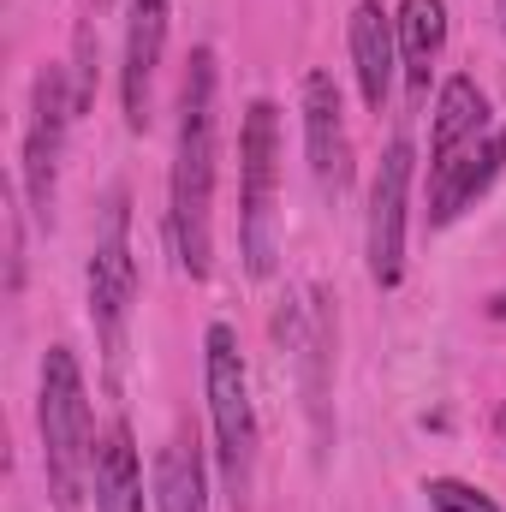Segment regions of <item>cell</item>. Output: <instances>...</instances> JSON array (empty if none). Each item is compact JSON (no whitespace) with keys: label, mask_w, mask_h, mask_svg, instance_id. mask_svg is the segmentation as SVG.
<instances>
[{"label":"cell","mask_w":506,"mask_h":512,"mask_svg":"<svg viewBox=\"0 0 506 512\" xmlns=\"http://www.w3.org/2000/svg\"><path fill=\"white\" fill-rule=\"evenodd\" d=\"M304 149H310V173L328 197H340L352 185V137H346V108H340V84L328 72H304Z\"/></svg>","instance_id":"cell-8"},{"label":"cell","mask_w":506,"mask_h":512,"mask_svg":"<svg viewBox=\"0 0 506 512\" xmlns=\"http://www.w3.org/2000/svg\"><path fill=\"white\" fill-rule=\"evenodd\" d=\"M72 120H78V90H66V66H42L30 84V120H24V197L36 227H54L60 155H66Z\"/></svg>","instance_id":"cell-6"},{"label":"cell","mask_w":506,"mask_h":512,"mask_svg":"<svg viewBox=\"0 0 506 512\" xmlns=\"http://www.w3.org/2000/svg\"><path fill=\"white\" fill-rule=\"evenodd\" d=\"M489 137V96L477 90V78H447L435 96V131H429V161L447 167L453 155H465L471 143Z\"/></svg>","instance_id":"cell-12"},{"label":"cell","mask_w":506,"mask_h":512,"mask_svg":"<svg viewBox=\"0 0 506 512\" xmlns=\"http://www.w3.org/2000/svg\"><path fill=\"white\" fill-rule=\"evenodd\" d=\"M215 48H191L179 84V131H173V173H167V239L191 280H209L215 262V155H221V114H215Z\"/></svg>","instance_id":"cell-1"},{"label":"cell","mask_w":506,"mask_h":512,"mask_svg":"<svg viewBox=\"0 0 506 512\" xmlns=\"http://www.w3.org/2000/svg\"><path fill=\"white\" fill-rule=\"evenodd\" d=\"M102 6H108V0H90V12H102Z\"/></svg>","instance_id":"cell-17"},{"label":"cell","mask_w":506,"mask_h":512,"mask_svg":"<svg viewBox=\"0 0 506 512\" xmlns=\"http://www.w3.org/2000/svg\"><path fill=\"white\" fill-rule=\"evenodd\" d=\"M393 66H399L393 12H381V0H358V12H352V72H358V90H364L370 114H381L387 96H393Z\"/></svg>","instance_id":"cell-11"},{"label":"cell","mask_w":506,"mask_h":512,"mask_svg":"<svg viewBox=\"0 0 506 512\" xmlns=\"http://www.w3.org/2000/svg\"><path fill=\"white\" fill-rule=\"evenodd\" d=\"M280 108L262 96L239 126V245L256 280L280 262Z\"/></svg>","instance_id":"cell-4"},{"label":"cell","mask_w":506,"mask_h":512,"mask_svg":"<svg viewBox=\"0 0 506 512\" xmlns=\"http://www.w3.org/2000/svg\"><path fill=\"white\" fill-rule=\"evenodd\" d=\"M90 322H96V340L108 352V370L120 376V352H126V322L131 304H137V262H131V197L126 185L108 191V209H102V227H96V245H90Z\"/></svg>","instance_id":"cell-5"},{"label":"cell","mask_w":506,"mask_h":512,"mask_svg":"<svg viewBox=\"0 0 506 512\" xmlns=\"http://www.w3.org/2000/svg\"><path fill=\"white\" fill-rule=\"evenodd\" d=\"M393 30H399V72H405V90L423 102L429 96V72L447 48V0H399L393 12Z\"/></svg>","instance_id":"cell-13"},{"label":"cell","mask_w":506,"mask_h":512,"mask_svg":"<svg viewBox=\"0 0 506 512\" xmlns=\"http://www.w3.org/2000/svg\"><path fill=\"white\" fill-rule=\"evenodd\" d=\"M501 173H506V126L489 131L483 143H471L465 155H453L447 167L429 173V227H453Z\"/></svg>","instance_id":"cell-10"},{"label":"cell","mask_w":506,"mask_h":512,"mask_svg":"<svg viewBox=\"0 0 506 512\" xmlns=\"http://www.w3.org/2000/svg\"><path fill=\"white\" fill-rule=\"evenodd\" d=\"M167 54V0H131L126 12V66H120V102L126 126L149 131L155 120V72Z\"/></svg>","instance_id":"cell-9"},{"label":"cell","mask_w":506,"mask_h":512,"mask_svg":"<svg viewBox=\"0 0 506 512\" xmlns=\"http://www.w3.org/2000/svg\"><path fill=\"white\" fill-rule=\"evenodd\" d=\"M96 512H143V465H137V441L126 423H114L96 441V477H90Z\"/></svg>","instance_id":"cell-14"},{"label":"cell","mask_w":506,"mask_h":512,"mask_svg":"<svg viewBox=\"0 0 506 512\" xmlns=\"http://www.w3.org/2000/svg\"><path fill=\"white\" fill-rule=\"evenodd\" d=\"M203 387H209V423H215V459H221V489L233 512L251 507L256 489V405L251 376L239 358V334L227 322H209L203 334Z\"/></svg>","instance_id":"cell-3"},{"label":"cell","mask_w":506,"mask_h":512,"mask_svg":"<svg viewBox=\"0 0 506 512\" xmlns=\"http://www.w3.org/2000/svg\"><path fill=\"white\" fill-rule=\"evenodd\" d=\"M501 24H506V0H501Z\"/></svg>","instance_id":"cell-19"},{"label":"cell","mask_w":506,"mask_h":512,"mask_svg":"<svg viewBox=\"0 0 506 512\" xmlns=\"http://www.w3.org/2000/svg\"><path fill=\"white\" fill-rule=\"evenodd\" d=\"M423 495H429V507L435 512H501L483 489H471V483H459V477H429Z\"/></svg>","instance_id":"cell-16"},{"label":"cell","mask_w":506,"mask_h":512,"mask_svg":"<svg viewBox=\"0 0 506 512\" xmlns=\"http://www.w3.org/2000/svg\"><path fill=\"white\" fill-rule=\"evenodd\" d=\"M155 512H209L197 441H167L155 459Z\"/></svg>","instance_id":"cell-15"},{"label":"cell","mask_w":506,"mask_h":512,"mask_svg":"<svg viewBox=\"0 0 506 512\" xmlns=\"http://www.w3.org/2000/svg\"><path fill=\"white\" fill-rule=\"evenodd\" d=\"M36 429H42V477L60 512H78L90 477H96V423L90 393L72 346H48L42 387H36Z\"/></svg>","instance_id":"cell-2"},{"label":"cell","mask_w":506,"mask_h":512,"mask_svg":"<svg viewBox=\"0 0 506 512\" xmlns=\"http://www.w3.org/2000/svg\"><path fill=\"white\" fill-rule=\"evenodd\" d=\"M411 173L417 155L405 137H393L381 149V167L370 179V227H364V256H370V280L381 292H393L405 280V203H411Z\"/></svg>","instance_id":"cell-7"},{"label":"cell","mask_w":506,"mask_h":512,"mask_svg":"<svg viewBox=\"0 0 506 512\" xmlns=\"http://www.w3.org/2000/svg\"><path fill=\"white\" fill-rule=\"evenodd\" d=\"M495 316H506V298H501V304H495Z\"/></svg>","instance_id":"cell-18"}]
</instances>
